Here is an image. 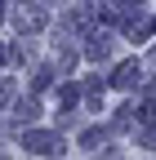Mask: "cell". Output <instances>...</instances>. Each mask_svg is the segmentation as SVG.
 Masks as SVG:
<instances>
[{
  "instance_id": "1",
  "label": "cell",
  "mask_w": 156,
  "mask_h": 160,
  "mask_svg": "<svg viewBox=\"0 0 156 160\" xmlns=\"http://www.w3.org/2000/svg\"><path fill=\"white\" fill-rule=\"evenodd\" d=\"M27 151L54 156V151H63V138H54V133H31V138H27Z\"/></svg>"
},
{
  "instance_id": "2",
  "label": "cell",
  "mask_w": 156,
  "mask_h": 160,
  "mask_svg": "<svg viewBox=\"0 0 156 160\" xmlns=\"http://www.w3.org/2000/svg\"><path fill=\"white\" fill-rule=\"evenodd\" d=\"M116 85H121V89L138 85V62H125V67H116Z\"/></svg>"
},
{
  "instance_id": "3",
  "label": "cell",
  "mask_w": 156,
  "mask_h": 160,
  "mask_svg": "<svg viewBox=\"0 0 156 160\" xmlns=\"http://www.w3.org/2000/svg\"><path fill=\"white\" fill-rule=\"evenodd\" d=\"M152 62H156V53H152Z\"/></svg>"
}]
</instances>
